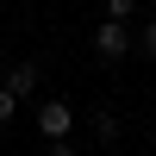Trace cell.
I'll use <instances>...</instances> for the list:
<instances>
[{
	"instance_id": "6da1fadb",
	"label": "cell",
	"mask_w": 156,
	"mask_h": 156,
	"mask_svg": "<svg viewBox=\"0 0 156 156\" xmlns=\"http://www.w3.org/2000/svg\"><path fill=\"white\" fill-rule=\"evenodd\" d=\"M94 50L106 62H125L137 50V37H131V19H106V12H100V25H94Z\"/></svg>"
},
{
	"instance_id": "7a4b0ae2",
	"label": "cell",
	"mask_w": 156,
	"mask_h": 156,
	"mask_svg": "<svg viewBox=\"0 0 156 156\" xmlns=\"http://www.w3.org/2000/svg\"><path fill=\"white\" fill-rule=\"evenodd\" d=\"M31 125L44 131V144H50V137H69V131H75V106H69V100H37Z\"/></svg>"
},
{
	"instance_id": "3957f363",
	"label": "cell",
	"mask_w": 156,
	"mask_h": 156,
	"mask_svg": "<svg viewBox=\"0 0 156 156\" xmlns=\"http://www.w3.org/2000/svg\"><path fill=\"white\" fill-rule=\"evenodd\" d=\"M0 81H6V87H12V94H19V100H31V94H37V87H44V69H37V62H12V69H6V75H0Z\"/></svg>"
},
{
	"instance_id": "277c9868",
	"label": "cell",
	"mask_w": 156,
	"mask_h": 156,
	"mask_svg": "<svg viewBox=\"0 0 156 156\" xmlns=\"http://www.w3.org/2000/svg\"><path fill=\"white\" fill-rule=\"evenodd\" d=\"M94 137H100V144L112 150V144H119V137H125V119H119V112H112V106H100V112H94Z\"/></svg>"
},
{
	"instance_id": "5b68a950",
	"label": "cell",
	"mask_w": 156,
	"mask_h": 156,
	"mask_svg": "<svg viewBox=\"0 0 156 156\" xmlns=\"http://www.w3.org/2000/svg\"><path fill=\"white\" fill-rule=\"evenodd\" d=\"M137 56H156V19L137 25Z\"/></svg>"
},
{
	"instance_id": "8992f818",
	"label": "cell",
	"mask_w": 156,
	"mask_h": 156,
	"mask_svg": "<svg viewBox=\"0 0 156 156\" xmlns=\"http://www.w3.org/2000/svg\"><path fill=\"white\" fill-rule=\"evenodd\" d=\"M137 6L144 0H106V19H137Z\"/></svg>"
},
{
	"instance_id": "52a82bcc",
	"label": "cell",
	"mask_w": 156,
	"mask_h": 156,
	"mask_svg": "<svg viewBox=\"0 0 156 156\" xmlns=\"http://www.w3.org/2000/svg\"><path fill=\"white\" fill-rule=\"evenodd\" d=\"M12 112H19V94H12V87H6V81H0V125H6V119H12Z\"/></svg>"
},
{
	"instance_id": "ba28073f",
	"label": "cell",
	"mask_w": 156,
	"mask_h": 156,
	"mask_svg": "<svg viewBox=\"0 0 156 156\" xmlns=\"http://www.w3.org/2000/svg\"><path fill=\"white\" fill-rule=\"evenodd\" d=\"M44 156H75V144H69V137H50V144H44Z\"/></svg>"
}]
</instances>
